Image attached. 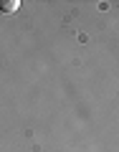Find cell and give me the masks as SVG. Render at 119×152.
Here are the masks:
<instances>
[{
  "label": "cell",
  "instance_id": "cell-1",
  "mask_svg": "<svg viewBox=\"0 0 119 152\" xmlns=\"http://www.w3.org/2000/svg\"><path fill=\"white\" fill-rule=\"evenodd\" d=\"M18 5H20L18 0H0V10H3V13H15Z\"/></svg>",
  "mask_w": 119,
  "mask_h": 152
}]
</instances>
